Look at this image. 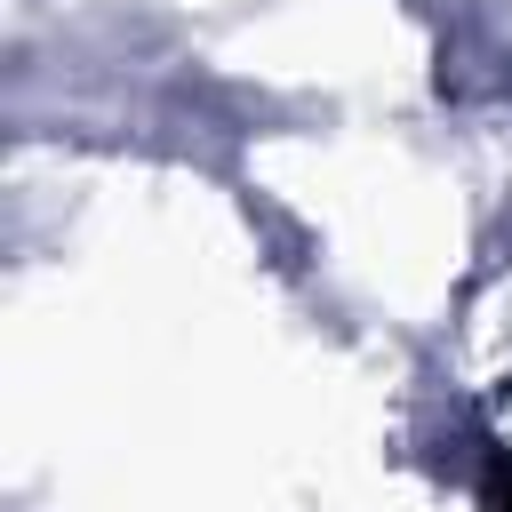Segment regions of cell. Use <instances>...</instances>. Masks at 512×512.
Wrapping results in <instances>:
<instances>
[{"label": "cell", "mask_w": 512, "mask_h": 512, "mask_svg": "<svg viewBox=\"0 0 512 512\" xmlns=\"http://www.w3.org/2000/svg\"><path fill=\"white\" fill-rule=\"evenodd\" d=\"M480 496H488V512H512V448H488V472H480Z\"/></svg>", "instance_id": "1"}]
</instances>
